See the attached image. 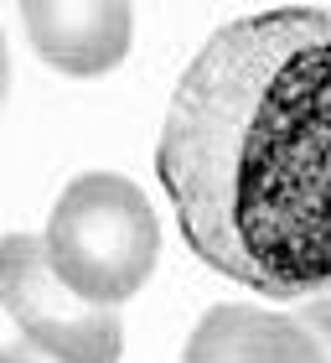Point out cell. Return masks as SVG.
<instances>
[{
	"instance_id": "8992f818",
	"label": "cell",
	"mask_w": 331,
	"mask_h": 363,
	"mask_svg": "<svg viewBox=\"0 0 331 363\" xmlns=\"http://www.w3.org/2000/svg\"><path fill=\"white\" fill-rule=\"evenodd\" d=\"M0 363H52V358H42V353H31L26 342L21 348H0Z\"/></svg>"
},
{
	"instance_id": "3957f363",
	"label": "cell",
	"mask_w": 331,
	"mask_h": 363,
	"mask_svg": "<svg viewBox=\"0 0 331 363\" xmlns=\"http://www.w3.org/2000/svg\"><path fill=\"white\" fill-rule=\"evenodd\" d=\"M0 311L52 363H120V311L78 296L47 259L42 234H0Z\"/></svg>"
},
{
	"instance_id": "5b68a950",
	"label": "cell",
	"mask_w": 331,
	"mask_h": 363,
	"mask_svg": "<svg viewBox=\"0 0 331 363\" xmlns=\"http://www.w3.org/2000/svg\"><path fill=\"white\" fill-rule=\"evenodd\" d=\"M21 26L37 57L68 78L114 73L135 42V11L120 0H26Z\"/></svg>"
},
{
	"instance_id": "6da1fadb",
	"label": "cell",
	"mask_w": 331,
	"mask_h": 363,
	"mask_svg": "<svg viewBox=\"0 0 331 363\" xmlns=\"http://www.w3.org/2000/svg\"><path fill=\"white\" fill-rule=\"evenodd\" d=\"M156 177L207 270L269 301L331 296V11L212 31L166 99Z\"/></svg>"
},
{
	"instance_id": "277c9868",
	"label": "cell",
	"mask_w": 331,
	"mask_h": 363,
	"mask_svg": "<svg viewBox=\"0 0 331 363\" xmlns=\"http://www.w3.org/2000/svg\"><path fill=\"white\" fill-rule=\"evenodd\" d=\"M187 363H331V296L290 311L212 306L187 337Z\"/></svg>"
},
{
	"instance_id": "52a82bcc",
	"label": "cell",
	"mask_w": 331,
	"mask_h": 363,
	"mask_svg": "<svg viewBox=\"0 0 331 363\" xmlns=\"http://www.w3.org/2000/svg\"><path fill=\"white\" fill-rule=\"evenodd\" d=\"M6 94H11V52H6V37H0V109H6Z\"/></svg>"
},
{
	"instance_id": "7a4b0ae2",
	"label": "cell",
	"mask_w": 331,
	"mask_h": 363,
	"mask_svg": "<svg viewBox=\"0 0 331 363\" xmlns=\"http://www.w3.org/2000/svg\"><path fill=\"white\" fill-rule=\"evenodd\" d=\"M42 244L78 296L114 311L151 280L161 255V218L129 177L83 172L52 203Z\"/></svg>"
}]
</instances>
